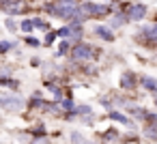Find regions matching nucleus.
Listing matches in <instances>:
<instances>
[{
	"instance_id": "obj_1",
	"label": "nucleus",
	"mask_w": 157,
	"mask_h": 144,
	"mask_svg": "<svg viewBox=\"0 0 157 144\" xmlns=\"http://www.w3.org/2000/svg\"><path fill=\"white\" fill-rule=\"evenodd\" d=\"M48 13L56 15V17L71 20V22H82V17H84L82 7H78L73 0H58V2H54V5L48 7Z\"/></svg>"
},
{
	"instance_id": "obj_19",
	"label": "nucleus",
	"mask_w": 157,
	"mask_h": 144,
	"mask_svg": "<svg viewBox=\"0 0 157 144\" xmlns=\"http://www.w3.org/2000/svg\"><path fill=\"white\" fill-rule=\"evenodd\" d=\"M7 28H9V30H15V22L9 20V22H7Z\"/></svg>"
},
{
	"instance_id": "obj_7",
	"label": "nucleus",
	"mask_w": 157,
	"mask_h": 144,
	"mask_svg": "<svg viewBox=\"0 0 157 144\" xmlns=\"http://www.w3.org/2000/svg\"><path fill=\"white\" fill-rule=\"evenodd\" d=\"M97 35H99V37H103L105 41H112V32H110L108 28H103V26H97Z\"/></svg>"
},
{
	"instance_id": "obj_3",
	"label": "nucleus",
	"mask_w": 157,
	"mask_h": 144,
	"mask_svg": "<svg viewBox=\"0 0 157 144\" xmlns=\"http://www.w3.org/2000/svg\"><path fill=\"white\" fill-rule=\"evenodd\" d=\"M71 56H73L75 60H90V58H93V47L80 43V45L73 47V54H71Z\"/></svg>"
},
{
	"instance_id": "obj_5",
	"label": "nucleus",
	"mask_w": 157,
	"mask_h": 144,
	"mask_svg": "<svg viewBox=\"0 0 157 144\" xmlns=\"http://www.w3.org/2000/svg\"><path fill=\"white\" fill-rule=\"evenodd\" d=\"M82 11H84V15H103V13L108 11V7H101V5L86 2V5L82 7Z\"/></svg>"
},
{
	"instance_id": "obj_14",
	"label": "nucleus",
	"mask_w": 157,
	"mask_h": 144,
	"mask_svg": "<svg viewBox=\"0 0 157 144\" xmlns=\"http://www.w3.org/2000/svg\"><path fill=\"white\" fill-rule=\"evenodd\" d=\"M22 9H24L22 5H11V7H7V11H9L11 15H15V13H22Z\"/></svg>"
},
{
	"instance_id": "obj_10",
	"label": "nucleus",
	"mask_w": 157,
	"mask_h": 144,
	"mask_svg": "<svg viewBox=\"0 0 157 144\" xmlns=\"http://www.w3.org/2000/svg\"><path fill=\"white\" fill-rule=\"evenodd\" d=\"M146 35H148V39H151V41H155V43H157V26H148V28H146Z\"/></svg>"
},
{
	"instance_id": "obj_13",
	"label": "nucleus",
	"mask_w": 157,
	"mask_h": 144,
	"mask_svg": "<svg viewBox=\"0 0 157 144\" xmlns=\"http://www.w3.org/2000/svg\"><path fill=\"white\" fill-rule=\"evenodd\" d=\"M110 116H112L114 120H118V123H125V125H129V120H127L123 114H118V112H110Z\"/></svg>"
},
{
	"instance_id": "obj_6",
	"label": "nucleus",
	"mask_w": 157,
	"mask_h": 144,
	"mask_svg": "<svg viewBox=\"0 0 157 144\" xmlns=\"http://www.w3.org/2000/svg\"><path fill=\"white\" fill-rule=\"evenodd\" d=\"M146 15V7L144 5H133L131 9H129V17L131 20H142Z\"/></svg>"
},
{
	"instance_id": "obj_2",
	"label": "nucleus",
	"mask_w": 157,
	"mask_h": 144,
	"mask_svg": "<svg viewBox=\"0 0 157 144\" xmlns=\"http://www.w3.org/2000/svg\"><path fill=\"white\" fill-rule=\"evenodd\" d=\"M58 35H63L67 41H80L82 39V22H71L65 28L58 30Z\"/></svg>"
},
{
	"instance_id": "obj_18",
	"label": "nucleus",
	"mask_w": 157,
	"mask_h": 144,
	"mask_svg": "<svg viewBox=\"0 0 157 144\" xmlns=\"http://www.w3.org/2000/svg\"><path fill=\"white\" fill-rule=\"evenodd\" d=\"M45 43H48V45H52V43H54V32H50V35L45 37Z\"/></svg>"
},
{
	"instance_id": "obj_9",
	"label": "nucleus",
	"mask_w": 157,
	"mask_h": 144,
	"mask_svg": "<svg viewBox=\"0 0 157 144\" xmlns=\"http://www.w3.org/2000/svg\"><path fill=\"white\" fill-rule=\"evenodd\" d=\"M142 84H144L148 90H157V82H155V80H151V78H142Z\"/></svg>"
},
{
	"instance_id": "obj_8",
	"label": "nucleus",
	"mask_w": 157,
	"mask_h": 144,
	"mask_svg": "<svg viewBox=\"0 0 157 144\" xmlns=\"http://www.w3.org/2000/svg\"><path fill=\"white\" fill-rule=\"evenodd\" d=\"M121 84H123L125 88H131V86H133V78H131V73H125L123 80H121Z\"/></svg>"
},
{
	"instance_id": "obj_12",
	"label": "nucleus",
	"mask_w": 157,
	"mask_h": 144,
	"mask_svg": "<svg viewBox=\"0 0 157 144\" xmlns=\"http://www.w3.org/2000/svg\"><path fill=\"white\" fill-rule=\"evenodd\" d=\"M125 22H127V17H125V15H116V17L112 20V26L116 28V26H123Z\"/></svg>"
},
{
	"instance_id": "obj_17",
	"label": "nucleus",
	"mask_w": 157,
	"mask_h": 144,
	"mask_svg": "<svg viewBox=\"0 0 157 144\" xmlns=\"http://www.w3.org/2000/svg\"><path fill=\"white\" fill-rule=\"evenodd\" d=\"M11 47V43H7V41H0V52H7Z\"/></svg>"
},
{
	"instance_id": "obj_11",
	"label": "nucleus",
	"mask_w": 157,
	"mask_h": 144,
	"mask_svg": "<svg viewBox=\"0 0 157 144\" xmlns=\"http://www.w3.org/2000/svg\"><path fill=\"white\" fill-rule=\"evenodd\" d=\"M33 28H37V26H35V20H26V22H22V30L30 32Z\"/></svg>"
},
{
	"instance_id": "obj_21",
	"label": "nucleus",
	"mask_w": 157,
	"mask_h": 144,
	"mask_svg": "<svg viewBox=\"0 0 157 144\" xmlns=\"http://www.w3.org/2000/svg\"><path fill=\"white\" fill-rule=\"evenodd\" d=\"M9 2H13V5H15V0H0V5H9Z\"/></svg>"
},
{
	"instance_id": "obj_4",
	"label": "nucleus",
	"mask_w": 157,
	"mask_h": 144,
	"mask_svg": "<svg viewBox=\"0 0 157 144\" xmlns=\"http://www.w3.org/2000/svg\"><path fill=\"white\" fill-rule=\"evenodd\" d=\"M0 105L7 108V110H20L22 108V99L11 95V97H0Z\"/></svg>"
},
{
	"instance_id": "obj_15",
	"label": "nucleus",
	"mask_w": 157,
	"mask_h": 144,
	"mask_svg": "<svg viewBox=\"0 0 157 144\" xmlns=\"http://www.w3.org/2000/svg\"><path fill=\"white\" fill-rule=\"evenodd\" d=\"M146 135H148V138H153V140H155V138H157V125H151V127H148V129H146Z\"/></svg>"
},
{
	"instance_id": "obj_22",
	"label": "nucleus",
	"mask_w": 157,
	"mask_h": 144,
	"mask_svg": "<svg viewBox=\"0 0 157 144\" xmlns=\"http://www.w3.org/2000/svg\"><path fill=\"white\" fill-rule=\"evenodd\" d=\"M33 144H45V142H33Z\"/></svg>"
},
{
	"instance_id": "obj_20",
	"label": "nucleus",
	"mask_w": 157,
	"mask_h": 144,
	"mask_svg": "<svg viewBox=\"0 0 157 144\" xmlns=\"http://www.w3.org/2000/svg\"><path fill=\"white\" fill-rule=\"evenodd\" d=\"M67 47H69V45H67V41H65V43L60 45V54H65V52H67Z\"/></svg>"
},
{
	"instance_id": "obj_16",
	"label": "nucleus",
	"mask_w": 157,
	"mask_h": 144,
	"mask_svg": "<svg viewBox=\"0 0 157 144\" xmlns=\"http://www.w3.org/2000/svg\"><path fill=\"white\" fill-rule=\"evenodd\" d=\"M26 43H28V45H33V47H37V45H39V41H37L35 37H28V39H26Z\"/></svg>"
}]
</instances>
